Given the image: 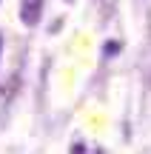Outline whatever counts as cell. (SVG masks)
Listing matches in <instances>:
<instances>
[{
  "instance_id": "obj_4",
  "label": "cell",
  "mask_w": 151,
  "mask_h": 154,
  "mask_svg": "<svg viewBox=\"0 0 151 154\" xmlns=\"http://www.w3.org/2000/svg\"><path fill=\"white\" fill-rule=\"evenodd\" d=\"M0 54H3V32H0Z\"/></svg>"
},
{
  "instance_id": "obj_2",
  "label": "cell",
  "mask_w": 151,
  "mask_h": 154,
  "mask_svg": "<svg viewBox=\"0 0 151 154\" xmlns=\"http://www.w3.org/2000/svg\"><path fill=\"white\" fill-rule=\"evenodd\" d=\"M68 154H103V149L94 146V143H86V140H74L71 149H68Z\"/></svg>"
},
{
  "instance_id": "obj_1",
  "label": "cell",
  "mask_w": 151,
  "mask_h": 154,
  "mask_svg": "<svg viewBox=\"0 0 151 154\" xmlns=\"http://www.w3.org/2000/svg\"><path fill=\"white\" fill-rule=\"evenodd\" d=\"M43 17V0H20V23L23 26H37Z\"/></svg>"
},
{
  "instance_id": "obj_3",
  "label": "cell",
  "mask_w": 151,
  "mask_h": 154,
  "mask_svg": "<svg viewBox=\"0 0 151 154\" xmlns=\"http://www.w3.org/2000/svg\"><path fill=\"white\" fill-rule=\"evenodd\" d=\"M114 49H120V43H117V46L108 43V46H106V57H111V54H114Z\"/></svg>"
}]
</instances>
